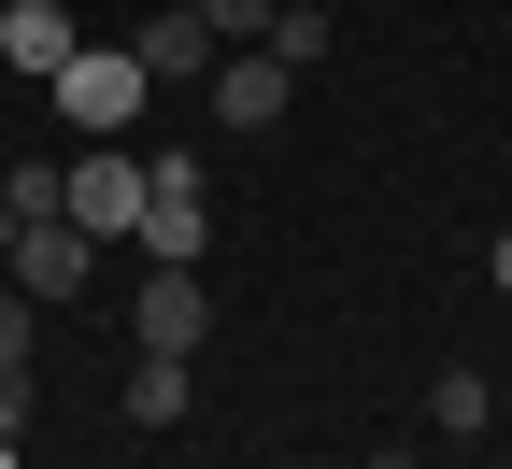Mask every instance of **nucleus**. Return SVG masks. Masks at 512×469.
Masks as SVG:
<instances>
[{"mask_svg": "<svg viewBox=\"0 0 512 469\" xmlns=\"http://www.w3.org/2000/svg\"><path fill=\"white\" fill-rule=\"evenodd\" d=\"M143 256H157V271H200V256H214L200 157H143Z\"/></svg>", "mask_w": 512, "mask_h": 469, "instance_id": "obj_1", "label": "nucleus"}, {"mask_svg": "<svg viewBox=\"0 0 512 469\" xmlns=\"http://www.w3.org/2000/svg\"><path fill=\"white\" fill-rule=\"evenodd\" d=\"M43 100L72 114L86 143H128V114H143V57H128V43H86V57H72V72H57Z\"/></svg>", "mask_w": 512, "mask_h": 469, "instance_id": "obj_2", "label": "nucleus"}, {"mask_svg": "<svg viewBox=\"0 0 512 469\" xmlns=\"http://www.w3.org/2000/svg\"><path fill=\"white\" fill-rule=\"evenodd\" d=\"M86 242H143V143H86L72 157V199H57Z\"/></svg>", "mask_w": 512, "mask_h": 469, "instance_id": "obj_3", "label": "nucleus"}, {"mask_svg": "<svg viewBox=\"0 0 512 469\" xmlns=\"http://www.w3.org/2000/svg\"><path fill=\"white\" fill-rule=\"evenodd\" d=\"M128 342H143V356H200V342H214L200 271H143V313H128Z\"/></svg>", "mask_w": 512, "mask_h": 469, "instance_id": "obj_4", "label": "nucleus"}, {"mask_svg": "<svg viewBox=\"0 0 512 469\" xmlns=\"http://www.w3.org/2000/svg\"><path fill=\"white\" fill-rule=\"evenodd\" d=\"M0 57H15L29 86H57L86 57V29H72V0H0Z\"/></svg>", "mask_w": 512, "mask_h": 469, "instance_id": "obj_5", "label": "nucleus"}, {"mask_svg": "<svg viewBox=\"0 0 512 469\" xmlns=\"http://www.w3.org/2000/svg\"><path fill=\"white\" fill-rule=\"evenodd\" d=\"M128 57H143V86H214V29H200V0H171V15H143V43H128Z\"/></svg>", "mask_w": 512, "mask_h": 469, "instance_id": "obj_6", "label": "nucleus"}, {"mask_svg": "<svg viewBox=\"0 0 512 469\" xmlns=\"http://www.w3.org/2000/svg\"><path fill=\"white\" fill-rule=\"evenodd\" d=\"M86 271H100V242H86L72 214H43V228H15V285H29V299H86Z\"/></svg>", "mask_w": 512, "mask_h": 469, "instance_id": "obj_7", "label": "nucleus"}, {"mask_svg": "<svg viewBox=\"0 0 512 469\" xmlns=\"http://www.w3.org/2000/svg\"><path fill=\"white\" fill-rule=\"evenodd\" d=\"M285 100H299V72H285L271 43H242V57H214V114H228V128H285Z\"/></svg>", "mask_w": 512, "mask_h": 469, "instance_id": "obj_8", "label": "nucleus"}, {"mask_svg": "<svg viewBox=\"0 0 512 469\" xmlns=\"http://www.w3.org/2000/svg\"><path fill=\"white\" fill-rule=\"evenodd\" d=\"M128 427H185V356H143V370H128Z\"/></svg>", "mask_w": 512, "mask_h": 469, "instance_id": "obj_9", "label": "nucleus"}, {"mask_svg": "<svg viewBox=\"0 0 512 469\" xmlns=\"http://www.w3.org/2000/svg\"><path fill=\"white\" fill-rule=\"evenodd\" d=\"M271 57H285V72H328V15H313V0H285V15H271Z\"/></svg>", "mask_w": 512, "mask_h": 469, "instance_id": "obj_10", "label": "nucleus"}, {"mask_svg": "<svg viewBox=\"0 0 512 469\" xmlns=\"http://www.w3.org/2000/svg\"><path fill=\"white\" fill-rule=\"evenodd\" d=\"M427 413H441V427H456V441H470V427L498 413V398H484V370H441V384H427Z\"/></svg>", "mask_w": 512, "mask_h": 469, "instance_id": "obj_11", "label": "nucleus"}, {"mask_svg": "<svg viewBox=\"0 0 512 469\" xmlns=\"http://www.w3.org/2000/svg\"><path fill=\"white\" fill-rule=\"evenodd\" d=\"M271 15H285V0H200V29H214V43H271Z\"/></svg>", "mask_w": 512, "mask_h": 469, "instance_id": "obj_12", "label": "nucleus"}, {"mask_svg": "<svg viewBox=\"0 0 512 469\" xmlns=\"http://www.w3.org/2000/svg\"><path fill=\"white\" fill-rule=\"evenodd\" d=\"M484 271H498V299H512V228H498V256H484Z\"/></svg>", "mask_w": 512, "mask_h": 469, "instance_id": "obj_13", "label": "nucleus"}, {"mask_svg": "<svg viewBox=\"0 0 512 469\" xmlns=\"http://www.w3.org/2000/svg\"><path fill=\"white\" fill-rule=\"evenodd\" d=\"M370 469H413V455H370Z\"/></svg>", "mask_w": 512, "mask_h": 469, "instance_id": "obj_14", "label": "nucleus"}, {"mask_svg": "<svg viewBox=\"0 0 512 469\" xmlns=\"http://www.w3.org/2000/svg\"><path fill=\"white\" fill-rule=\"evenodd\" d=\"M470 469H484V455H470Z\"/></svg>", "mask_w": 512, "mask_h": 469, "instance_id": "obj_15", "label": "nucleus"}]
</instances>
